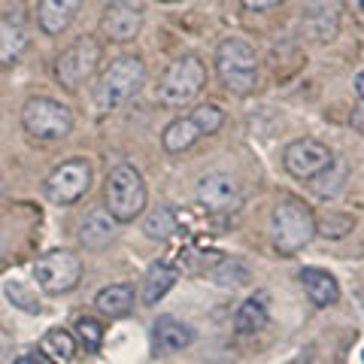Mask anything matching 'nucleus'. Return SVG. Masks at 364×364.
Masks as SVG:
<instances>
[{
    "mask_svg": "<svg viewBox=\"0 0 364 364\" xmlns=\"http://www.w3.org/2000/svg\"><path fill=\"white\" fill-rule=\"evenodd\" d=\"M316 237V215L298 198H282L270 213V240L279 255H294Z\"/></svg>",
    "mask_w": 364,
    "mask_h": 364,
    "instance_id": "nucleus-1",
    "label": "nucleus"
},
{
    "mask_svg": "<svg viewBox=\"0 0 364 364\" xmlns=\"http://www.w3.org/2000/svg\"><path fill=\"white\" fill-rule=\"evenodd\" d=\"M215 70L231 95H249L258 82V55L240 37H228L215 49Z\"/></svg>",
    "mask_w": 364,
    "mask_h": 364,
    "instance_id": "nucleus-2",
    "label": "nucleus"
},
{
    "mask_svg": "<svg viewBox=\"0 0 364 364\" xmlns=\"http://www.w3.org/2000/svg\"><path fill=\"white\" fill-rule=\"evenodd\" d=\"M107 213L116 222H134L146 207V182L134 164H119L107 173Z\"/></svg>",
    "mask_w": 364,
    "mask_h": 364,
    "instance_id": "nucleus-3",
    "label": "nucleus"
},
{
    "mask_svg": "<svg viewBox=\"0 0 364 364\" xmlns=\"http://www.w3.org/2000/svg\"><path fill=\"white\" fill-rule=\"evenodd\" d=\"M203 85H207V67L195 55H186V58H176L161 76L158 100L164 107H186L200 95Z\"/></svg>",
    "mask_w": 364,
    "mask_h": 364,
    "instance_id": "nucleus-4",
    "label": "nucleus"
},
{
    "mask_svg": "<svg viewBox=\"0 0 364 364\" xmlns=\"http://www.w3.org/2000/svg\"><path fill=\"white\" fill-rule=\"evenodd\" d=\"M143 82H146V64L140 58H134V55H122V58H116L104 70L100 85H97L100 109H112V107L124 104V100L140 91Z\"/></svg>",
    "mask_w": 364,
    "mask_h": 364,
    "instance_id": "nucleus-5",
    "label": "nucleus"
},
{
    "mask_svg": "<svg viewBox=\"0 0 364 364\" xmlns=\"http://www.w3.org/2000/svg\"><path fill=\"white\" fill-rule=\"evenodd\" d=\"M21 124L37 140H61L73 131V116L64 104L52 97H31L21 109Z\"/></svg>",
    "mask_w": 364,
    "mask_h": 364,
    "instance_id": "nucleus-6",
    "label": "nucleus"
},
{
    "mask_svg": "<svg viewBox=\"0 0 364 364\" xmlns=\"http://www.w3.org/2000/svg\"><path fill=\"white\" fill-rule=\"evenodd\" d=\"M33 277H37L40 289L46 294H67L79 286V279H82V264H79V258L73 252L55 249V252H46L37 258Z\"/></svg>",
    "mask_w": 364,
    "mask_h": 364,
    "instance_id": "nucleus-7",
    "label": "nucleus"
},
{
    "mask_svg": "<svg viewBox=\"0 0 364 364\" xmlns=\"http://www.w3.org/2000/svg\"><path fill=\"white\" fill-rule=\"evenodd\" d=\"M100 55H104L100 52V43L91 40V37H82L73 46H67V49L58 55V61H55V76H58V82L67 91H76L91 73L97 70Z\"/></svg>",
    "mask_w": 364,
    "mask_h": 364,
    "instance_id": "nucleus-8",
    "label": "nucleus"
},
{
    "mask_svg": "<svg viewBox=\"0 0 364 364\" xmlns=\"http://www.w3.org/2000/svg\"><path fill=\"white\" fill-rule=\"evenodd\" d=\"M88 188H91V167L82 158H70V161L58 164L43 182L46 198L52 203H58V207H70Z\"/></svg>",
    "mask_w": 364,
    "mask_h": 364,
    "instance_id": "nucleus-9",
    "label": "nucleus"
},
{
    "mask_svg": "<svg viewBox=\"0 0 364 364\" xmlns=\"http://www.w3.org/2000/svg\"><path fill=\"white\" fill-rule=\"evenodd\" d=\"M282 164H286V170L294 179H316L318 173H325V170L334 164V155L325 143L304 136V140H294L286 146Z\"/></svg>",
    "mask_w": 364,
    "mask_h": 364,
    "instance_id": "nucleus-10",
    "label": "nucleus"
},
{
    "mask_svg": "<svg viewBox=\"0 0 364 364\" xmlns=\"http://www.w3.org/2000/svg\"><path fill=\"white\" fill-rule=\"evenodd\" d=\"M340 13H343L340 0H310L301 16L304 37L313 43H331L340 31Z\"/></svg>",
    "mask_w": 364,
    "mask_h": 364,
    "instance_id": "nucleus-11",
    "label": "nucleus"
},
{
    "mask_svg": "<svg viewBox=\"0 0 364 364\" xmlns=\"http://www.w3.org/2000/svg\"><path fill=\"white\" fill-rule=\"evenodd\" d=\"M198 203L207 213H234L243 203V191L234 176L228 173H210L198 186Z\"/></svg>",
    "mask_w": 364,
    "mask_h": 364,
    "instance_id": "nucleus-12",
    "label": "nucleus"
},
{
    "mask_svg": "<svg viewBox=\"0 0 364 364\" xmlns=\"http://www.w3.org/2000/svg\"><path fill=\"white\" fill-rule=\"evenodd\" d=\"M100 28H104V33L109 40L128 43L143 28V6L136 4V0H112V4L104 9Z\"/></svg>",
    "mask_w": 364,
    "mask_h": 364,
    "instance_id": "nucleus-13",
    "label": "nucleus"
},
{
    "mask_svg": "<svg viewBox=\"0 0 364 364\" xmlns=\"http://www.w3.org/2000/svg\"><path fill=\"white\" fill-rule=\"evenodd\" d=\"M195 343V331L179 322L173 316H161L158 322L152 325V349L155 355H164V352H179Z\"/></svg>",
    "mask_w": 364,
    "mask_h": 364,
    "instance_id": "nucleus-14",
    "label": "nucleus"
},
{
    "mask_svg": "<svg viewBox=\"0 0 364 364\" xmlns=\"http://www.w3.org/2000/svg\"><path fill=\"white\" fill-rule=\"evenodd\" d=\"M79 6H82V0H40V9H37L40 28L49 37H58V33H64L73 25Z\"/></svg>",
    "mask_w": 364,
    "mask_h": 364,
    "instance_id": "nucleus-15",
    "label": "nucleus"
},
{
    "mask_svg": "<svg viewBox=\"0 0 364 364\" xmlns=\"http://www.w3.org/2000/svg\"><path fill=\"white\" fill-rule=\"evenodd\" d=\"M301 282H304L306 298H310L316 306H331L340 298L337 279L328 270H322V267H304L301 270Z\"/></svg>",
    "mask_w": 364,
    "mask_h": 364,
    "instance_id": "nucleus-16",
    "label": "nucleus"
},
{
    "mask_svg": "<svg viewBox=\"0 0 364 364\" xmlns=\"http://www.w3.org/2000/svg\"><path fill=\"white\" fill-rule=\"evenodd\" d=\"M116 237V219L107 210H91L79 225V240L85 249H104Z\"/></svg>",
    "mask_w": 364,
    "mask_h": 364,
    "instance_id": "nucleus-17",
    "label": "nucleus"
},
{
    "mask_svg": "<svg viewBox=\"0 0 364 364\" xmlns=\"http://www.w3.org/2000/svg\"><path fill=\"white\" fill-rule=\"evenodd\" d=\"M267 318H270L267 294L264 291H255L252 298H246L240 304V310H237V316H234V328L240 334H255V331H261V328L267 325Z\"/></svg>",
    "mask_w": 364,
    "mask_h": 364,
    "instance_id": "nucleus-18",
    "label": "nucleus"
},
{
    "mask_svg": "<svg viewBox=\"0 0 364 364\" xmlns=\"http://www.w3.org/2000/svg\"><path fill=\"white\" fill-rule=\"evenodd\" d=\"M176 279H179V267L167 264V261H158V264H152L149 273H146V279H143V304L146 306L158 304L170 289L176 286Z\"/></svg>",
    "mask_w": 364,
    "mask_h": 364,
    "instance_id": "nucleus-19",
    "label": "nucleus"
},
{
    "mask_svg": "<svg viewBox=\"0 0 364 364\" xmlns=\"http://www.w3.org/2000/svg\"><path fill=\"white\" fill-rule=\"evenodd\" d=\"M97 310L109 316V318H122L128 316L134 310V286H128V282H116V286H107L97 291Z\"/></svg>",
    "mask_w": 364,
    "mask_h": 364,
    "instance_id": "nucleus-20",
    "label": "nucleus"
},
{
    "mask_svg": "<svg viewBox=\"0 0 364 364\" xmlns=\"http://www.w3.org/2000/svg\"><path fill=\"white\" fill-rule=\"evenodd\" d=\"M40 355L52 364H70L76 358V337L64 328H52L40 340Z\"/></svg>",
    "mask_w": 364,
    "mask_h": 364,
    "instance_id": "nucleus-21",
    "label": "nucleus"
},
{
    "mask_svg": "<svg viewBox=\"0 0 364 364\" xmlns=\"http://www.w3.org/2000/svg\"><path fill=\"white\" fill-rule=\"evenodd\" d=\"M198 140H200V131H198V124L191 119H173L161 134V143H164V149L170 155H179V152L191 149Z\"/></svg>",
    "mask_w": 364,
    "mask_h": 364,
    "instance_id": "nucleus-22",
    "label": "nucleus"
},
{
    "mask_svg": "<svg viewBox=\"0 0 364 364\" xmlns=\"http://www.w3.org/2000/svg\"><path fill=\"white\" fill-rule=\"evenodd\" d=\"M143 231H146L149 240L164 243V240H170V237L179 231V219H176V213L170 210V207H155L149 215H146Z\"/></svg>",
    "mask_w": 364,
    "mask_h": 364,
    "instance_id": "nucleus-23",
    "label": "nucleus"
},
{
    "mask_svg": "<svg viewBox=\"0 0 364 364\" xmlns=\"http://www.w3.org/2000/svg\"><path fill=\"white\" fill-rule=\"evenodd\" d=\"M28 46V37L21 28H13V25H0V64L9 67L18 61V55L25 52Z\"/></svg>",
    "mask_w": 364,
    "mask_h": 364,
    "instance_id": "nucleus-24",
    "label": "nucleus"
},
{
    "mask_svg": "<svg viewBox=\"0 0 364 364\" xmlns=\"http://www.w3.org/2000/svg\"><path fill=\"white\" fill-rule=\"evenodd\" d=\"M210 277L219 282V286H240V282L249 279V270L246 264H240L237 258H219L215 264L210 267Z\"/></svg>",
    "mask_w": 364,
    "mask_h": 364,
    "instance_id": "nucleus-25",
    "label": "nucleus"
},
{
    "mask_svg": "<svg viewBox=\"0 0 364 364\" xmlns=\"http://www.w3.org/2000/svg\"><path fill=\"white\" fill-rule=\"evenodd\" d=\"M352 215H343V213H334V210H328L325 215H318L316 219V234H325V237H331V240H340V237H346L352 231Z\"/></svg>",
    "mask_w": 364,
    "mask_h": 364,
    "instance_id": "nucleus-26",
    "label": "nucleus"
},
{
    "mask_svg": "<svg viewBox=\"0 0 364 364\" xmlns=\"http://www.w3.org/2000/svg\"><path fill=\"white\" fill-rule=\"evenodd\" d=\"M76 337H79V343L85 346V352H97L100 343H104V325L91 316H79L76 318Z\"/></svg>",
    "mask_w": 364,
    "mask_h": 364,
    "instance_id": "nucleus-27",
    "label": "nucleus"
},
{
    "mask_svg": "<svg viewBox=\"0 0 364 364\" xmlns=\"http://www.w3.org/2000/svg\"><path fill=\"white\" fill-rule=\"evenodd\" d=\"M188 119L198 124V131H200V136H203V134H215V131L222 128V124H225V112L215 107V104H200Z\"/></svg>",
    "mask_w": 364,
    "mask_h": 364,
    "instance_id": "nucleus-28",
    "label": "nucleus"
},
{
    "mask_svg": "<svg viewBox=\"0 0 364 364\" xmlns=\"http://www.w3.org/2000/svg\"><path fill=\"white\" fill-rule=\"evenodd\" d=\"M6 298L13 301L18 310H25V313H40V304H37V298H33V294L21 286V282H6Z\"/></svg>",
    "mask_w": 364,
    "mask_h": 364,
    "instance_id": "nucleus-29",
    "label": "nucleus"
},
{
    "mask_svg": "<svg viewBox=\"0 0 364 364\" xmlns=\"http://www.w3.org/2000/svg\"><path fill=\"white\" fill-rule=\"evenodd\" d=\"M343 176H346V170H343V173H340V176H331V167H328L325 173H318V176H316V182H313V191H316L318 198H334L337 191L343 188V182H340Z\"/></svg>",
    "mask_w": 364,
    "mask_h": 364,
    "instance_id": "nucleus-30",
    "label": "nucleus"
},
{
    "mask_svg": "<svg viewBox=\"0 0 364 364\" xmlns=\"http://www.w3.org/2000/svg\"><path fill=\"white\" fill-rule=\"evenodd\" d=\"M279 4H286V0H243V6L246 9H255V13H264V9L279 6Z\"/></svg>",
    "mask_w": 364,
    "mask_h": 364,
    "instance_id": "nucleus-31",
    "label": "nucleus"
},
{
    "mask_svg": "<svg viewBox=\"0 0 364 364\" xmlns=\"http://www.w3.org/2000/svg\"><path fill=\"white\" fill-rule=\"evenodd\" d=\"M352 128H355L358 134H364V107H358L355 112H352Z\"/></svg>",
    "mask_w": 364,
    "mask_h": 364,
    "instance_id": "nucleus-32",
    "label": "nucleus"
},
{
    "mask_svg": "<svg viewBox=\"0 0 364 364\" xmlns=\"http://www.w3.org/2000/svg\"><path fill=\"white\" fill-rule=\"evenodd\" d=\"M13 364H46V358H43V355H21V358H16Z\"/></svg>",
    "mask_w": 364,
    "mask_h": 364,
    "instance_id": "nucleus-33",
    "label": "nucleus"
},
{
    "mask_svg": "<svg viewBox=\"0 0 364 364\" xmlns=\"http://www.w3.org/2000/svg\"><path fill=\"white\" fill-rule=\"evenodd\" d=\"M355 95H358V97L364 100V70H361V73L355 76Z\"/></svg>",
    "mask_w": 364,
    "mask_h": 364,
    "instance_id": "nucleus-34",
    "label": "nucleus"
},
{
    "mask_svg": "<svg viewBox=\"0 0 364 364\" xmlns=\"http://www.w3.org/2000/svg\"><path fill=\"white\" fill-rule=\"evenodd\" d=\"M310 358H313V355H310V352H301V355H298V358H294V361H289V364H310Z\"/></svg>",
    "mask_w": 364,
    "mask_h": 364,
    "instance_id": "nucleus-35",
    "label": "nucleus"
},
{
    "mask_svg": "<svg viewBox=\"0 0 364 364\" xmlns=\"http://www.w3.org/2000/svg\"><path fill=\"white\" fill-rule=\"evenodd\" d=\"M352 9H355V13H361V16H364V0H352Z\"/></svg>",
    "mask_w": 364,
    "mask_h": 364,
    "instance_id": "nucleus-36",
    "label": "nucleus"
},
{
    "mask_svg": "<svg viewBox=\"0 0 364 364\" xmlns=\"http://www.w3.org/2000/svg\"><path fill=\"white\" fill-rule=\"evenodd\" d=\"M161 4H182V0H161Z\"/></svg>",
    "mask_w": 364,
    "mask_h": 364,
    "instance_id": "nucleus-37",
    "label": "nucleus"
},
{
    "mask_svg": "<svg viewBox=\"0 0 364 364\" xmlns=\"http://www.w3.org/2000/svg\"><path fill=\"white\" fill-rule=\"evenodd\" d=\"M361 358H364V352H361Z\"/></svg>",
    "mask_w": 364,
    "mask_h": 364,
    "instance_id": "nucleus-38",
    "label": "nucleus"
}]
</instances>
